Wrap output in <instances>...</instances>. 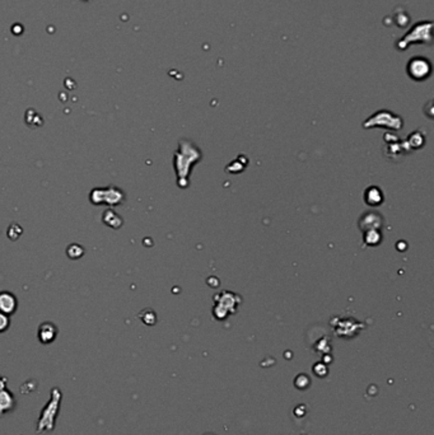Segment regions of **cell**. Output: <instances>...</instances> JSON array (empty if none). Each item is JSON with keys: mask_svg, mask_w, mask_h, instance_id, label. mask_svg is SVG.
I'll return each mask as SVG.
<instances>
[{"mask_svg": "<svg viewBox=\"0 0 434 435\" xmlns=\"http://www.w3.org/2000/svg\"><path fill=\"white\" fill-rule=\"evenodd\" d=\"M432 29H433V22L422 21L414 24L408 33L402 36L399 41L396 42V49L399 51H405L410 45L413 44H432Z\"/></svg>", "mask_w": 434, "mask_h": 435, "instance_id": "6da1fadb", "label": "cell"}, {"mask_svg": "<svg viewBox=\"0 0 434 435\" xmlns=\"http://www.w3.org/2000/svg\"><path fill=\"white\" fill-rule=\"evenodd\" d=\"M62 394L59 388L51 389V398L46 403V406L41 411L40 419L37 423V434L41 433L51 432L55 428V420L58 418V412L60 410V402H62Z\"/></svg>", "mask_w": 434, "mask_h": 435, "instance_id": "7a4b0ae2", "label": "cell"}, {"mask_svg": "<svg viewBox=\"0 0 434 435\" xmlns=\"http://www.w3.org/2000/svg\"><path fill=\"white\" fill-rule=\"evenodd\" d=\"M406 70H408L409 76L417 82H422L429 78L432 74V64L428 59L424 56H414L409 60L406 65Z\"/></svg>", "mask_w": 434, "mask_h": 435, "instance_id": "3957f363", "label": "cell"}, {"mask_svg": "<svg viewBox=\"0 0 434 435\" xmlns=\"http://www.w3.org/2000/svg\"><path fill=\"white\" fill-rule=\"evenodd\" d=\"M5 383L6 378L0 375V418H3L6 412L12 411L15 405L14 396L12 392L6 389Z\"/></svg>", "mask_w": 434, "mask_h": 435, "instance_id": "277c9868", "label": "cell"}, {"mask_svg": "<svg viewBox=\"0 0 434 435\" xmlns=\"http://www.w3.org/2000/svg\"><path fill=\"white\" fill-rule=\"evenodd\" d=\"M17 308L15 297L10 293H0V312L4 314H12Z\"/></svg>", "mask_w": 434, "mask_h": 435, "instance_id": "5b68a950", "label": "cell"}, {"mask_svg": "<svg viewBox=\"0 0 434 435\" xmlns=\"http://www.w3.org/2000/svg\"><path fill=\"white\" fill-rule=\"evenodd\" d=\"M56 335H58V330H56V327L53 323L46 322V323L40 326V330H38V339H40V341H41L42 344H50V342H53L54 340H55Z\"/></svg>", "mask_w": 434, "mask_h": 435, "instance_id": "8992f818", "label": "cell"}, {"mask_svg": "<svg viewBox=\"0 0 434 435\" xmlns=\"http://www.w3.org/2000/svg\"><path fill=\"white\" fill-rule=\"evenodd\" d=\"M9 327V318L6 314L0 312V332H4Z\"/></svg>", "mask_w": 434, "mask_h": 435, "instance_id": "52a82bcc", "label": "cell"}, {"mask_svg": "<svg viewBox=\"0 0 434 435\" xmlns=\"http://www.w3.org/2000/svg\"><path fill=\"white\" fill-rule=\"evenodd\" d=\"M208 435H213V434H208Z\"/></svg>", "mask_w": 434, "mask_h": 435, "instance_id": "ba28073f", "label": "cell"}]
</instances>
